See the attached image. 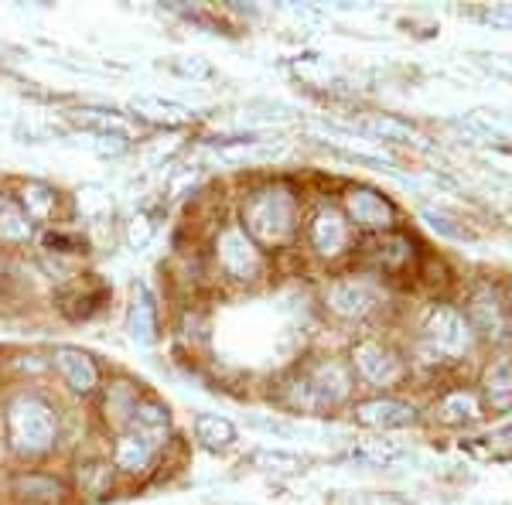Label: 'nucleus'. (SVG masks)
I'll return each instance as SVG.
<instances>
[{
	"mask_svg": "<svg viewBox=\"0 0 512 505\" xmlns=\"http://www.w3.org/2000/svg\"><path fill=\"white\" fill-rule=\"evenodd\" d=\"M355 376L349 366L338 359H318L315 366L294 372L284 386H280V403L297 413H321L342 407L352 396Z\"/></svg>",
	"mask_w": 512,
	"mask_h": 505,
	"instance_id": "1",
	"label": "nucleus"
},
{
	"mask_svg": "<svg viewBox=\"0 0 512 505\" xmlns=\"http://www.w3.org/2000/svg\"><path fill=\"white\" fill-rule=\"evenodd\" d=\"M243 229L256 246H284L297 229V195L284 181L253 188L243 198Z\"/></svg>",
	"mask_w": 512,
	"mask_h": 505,
	"instance_id": "2",
	"label": "nucleus"
},
{
	"mask_svg": "<svg viewBox=\"0 0 512 505\" xmlns=\"http://www.w3.org/2000/svg\"><path fill=\"white\" fill-rule=\"evenodd\" d=\"M475 331L468 325L465 311H458L454 304H431L420 318L414 355L420 362L431 366H444V362H458L472 352Z\"/></svg>",
	"mask_w": 512,
	"mask_h": 505,
	"instance_id": "3",
	"label": "nucleus"
},
{
	"mask_svg": "<svg viewBox=\"0 0 512 505\" xmlns=\"http://www.w3.org/2000/svg\"><path fill=\"white\" fill-rule=\"evenodd\" d=\"M55 437H59V417L41 396L21 393L7 407V441L18 454H45Z\"/></svg>",
	"mask_w": 512,
	"mask_h": 505,
	"instance_id": "4",
	"label": "nucleus"
},
{
	"mask_svg": "<svg viewBox=\"0 0 512 505\" xmlns=\"http://www.w3.org/2000/svg\"><path fill=\"white\" fill-rule=\"evenodd\" d=\"M465 318L472 325L475 338H489L495 345L512 338V308L492 284L472 287V294L465 301Z\"/></svg>",
	"mask_w": 512,
	"mask_h": 505,
	"instance_id": "5",
	"label": "nucleus"
},
{
	"mask_svg": "<svg viewBox=\"0 0 512 505\" xmlns=\"http://www.w3.org/2000/svg\"><path fill=\"white\" fill-rule=\"evenodd\" d=\"M407 372H410L407 362L390 345L376 342V338H366V342H359L352 349V376L373 389L400 386L407 379Z\"/></svg>",
	"mask_w": 512,
	"mask_h": 505,
	"instance_id": "6",
	"label": "nucleus"
},
{
	"mask_svg": "<svg viewBox=\"0 0 512 505\" xmlns=\"http://www.w3.org/2000/svg\"><path fill=\"white\" fill-rule=\"evenodd\" d=\"M216 267L226 273L229 280H256L263 273V253L246 236V229L233 222L216 236Z\"/></svg>",
	"mask_w": 512,
	"mask_h": 505,
	"instance_id": "7",
	"label": "nucleus"
},
{
	"mask_svg": "<svg viewBox=\"0 0 512 505\" xmlns=\"http://www.w3.org/2000/svg\"><path fill=\"white\" fill-rule=\"evenodd\" d=\"M342 212L352 229H362V233H393V222H396L393 202L366 185H352L345 192Z\"/></svg>",
	"mask_w": 512,
	"mask_h": 505,
	"instance_id": "8",
	"label": "nucleus"
},
{
	"mask_svg": "<svg viewBox=\"0 0 512 505\" xmlns=\"http://www.w3.org/2000/svg\"><path fill=\"white\" fill-rule=\"evenodd\" d=\"M308 246L321 260H338L352 246V226L338 205H321L308 222Z\"/></svg>",
	"mask_w": 512,
	"mask_h": 505,
	"instance_id": "9",
	"label": "nucleus"
},
{
	"mask_svg": "<svg viewBox=\"0 0 512 505\" xmlns=\"http://www.w3.org/2000/svg\"><path fill=\"white\" fill-rule=\"evenodd\" d=\"M325 304H328V311H332L335 318L362 321L366 314L376 311L379 294H376V287L369 284V280H352L349 277V280H335V284L328 287Z\"/></svg>",
	"mask_w": 512,
	"mask_h": 505,
	"instance_id": "10",
	"label": "nucleus"
},
{
	"mask_svg": "<svg viewBox=\"0 0 512 505\" xmlns=\"http://www.w3.org/2000/svg\"><path fill=\"white\" fill-rule=\"evenodd\" d=\"M355 420L362 427H376V430H400L410 427L417 420V410L403 400L393 396H376V400H362L355 403Z\"/></svg>",
	"mask_w": 512,
	"mask_h": 505,
	"instance_id": "11",
	"label": "nucleus"
},
{
	"mask_svg": "<svg viewBox=\"0 0 512 505\" xmlns=\"http://www.w3.org/2000/svg\"><path fill=\"white\" fill-rule=\"evenodd\" d=\"M434 417L441 420L444 427H472L485 417V407H482V400H478V393H472V389H465V386H454L448 393L437 396Z\"/></svg>",
	"mask_w": 512,
	"mask_h": 505,
	"instance_id": "12",
	"label": "nucleus"
},
{
	"mask_svg": "<svg viewBox=\"0 0 512 505\" xmlns=\"http://www.w3.org/2000/svg\"><path fill=\"white\" fill-rule=\"evenodd\" d=\"M478 400L492 413L512 410V355H499L482 372V386H478Z\"/></svg>",
	"mask_w": 512,
	"mask_h": 505,
	"instance_id": "13",
	"label": "nucleus"
},
{
	"mask_svg": "<svg viewBox=\"0 0 512 505\" xmlns=\"http://www.w3.org/2000/svg\"><path fill=\"white\" fill-rule=\"evenodd\" d=\"M55 369L62 372V379L69 383L76 393H93L99 386V369L86 352L79 349H55Z\"/></svg>",
	"mask_w": 512,
	"mask_h": 505,
	"instance_id": "14",
	"label": "nucleus"
},
{
	"mask_svg": "<svg viewBox=\"0 0 512 505\" xmlns=\"http://www.w3.org/2000/svg\"><path fill=\"white\" fill-rule=\"evenodd\" d=\"M154 451H158V447L147 441L144 434H137V430H127V434H120L117 444H113V465H117L120 471H130V475H137V471H144L147 465H151Z\"/></svg>",
	"mask_w": 512,
	"mask_h": 505,
	"instance_id": "15",
	"label": "nucleus"
},
{
	"mask_svg": "<svg viewBox=\"0 0 512 505\" xmlns=\"http://www.w3.org/2000/svg\"><path fill=\"white\" fill-rule=\"evenodd\" d=\"M127 331L137 345H151L158 338V308H154L147 287L140 284L134 291V304H130V318H127Z\"/></svg>",
	"mask_w": 512,
	"mask_h": 505,
	"instance_id": "16",
	"label": "nucleus"
},
{
	"mask_svg": "<svg viewBox=\"0 0 512 505\" xmlns=\"http://www.w3.org/2000/svg\"><path fill=\"white\" fill-rule=\"evenodd\" d=\"M373 263L386 273H400L414 263V243L403 233H383L373 246Z\"/></svg>",
	"mask_w": 512,
	"mask_h": 505,
	"instance_id": "17",
	"label": "nucleus"
},
{
	"mask_svg": "<svg viewBox=\"0 0 512 505\" xmlns=\"http://www.w3.org/2000/svg\"><path fill=\"white\" fill-rule=\"evenodd\" d=\"M130 424H134L137 434H144L147 441L158 447L161 437L168 434V427H171V413L158 400H140L137 410H134V420H130Z\"/></svg>",
	"mask_w": 512,
	"mask_h": 505,
	"instance_id": "18",
	"label": "nucleus"
},
{
	"mask_svg": "<svg viewBox=\"0 0 512 505\" xmlns=\"http://www.w3.org/2000/svg\"><path fill=\"white\" fill-rule=\"evenodd\" d=\"M195 441L209 451H222L236 441V427L233 420L219 417V413H198L195 417Z\"/></svg>",
	"mask_w": 512,
	"mask_h": 505,
	"instance_id": "19",
	"label": "nucleus"
},
{
	"mask_svg": "<svg viewBox=\"0 0 512 505\" xmlns=\"http://www.w3.org/2000/svg\"><path fill=\"white\" fill-rule=\"evenodd\" d=\"M31 239V219L28 212L21 209V202H14V198L0 195V243H28Z\"/></svg>",
	"mask_w": 512,
	"mask_h": 505,
	"instance_id": "20",
	"label": "nucleus"
},
{
	"mask_svg": "<svg viewBox=\"0 0 512 505\" xmlns=\"http://www.w3.org/2000/svg\"><path fill=\"white\" fill-rule=\"evenodd\" d=\"M55 202H59V195H55L48 185H41V181H31V185L21 192V209L28 212V219H31V222L52 219Z\"/></svg>",
	"mask_w": 512,
	"mask_h": 505,
	"instance_id": "21",
	"label": "nucleus"
},
{
	"mask_svg": "<svg viewBox=\"0 0 512 505\" xmlns=\"http://www.w3.org/2000/svg\"><path fill=\"white\" fill-rule=\"evenodd\" d=\"M14 488H18L21 499H31V502L62 499V485L55 482V478H48V475H21L18 482H14Z\"/></svg>",
	"mask_w": 512,
	"mask_h": 505,
	"instance_id": "22",
	"label": "nucleus"
},
{
	"mask_svg": "<svg viewBox=\"0 0 512 505\" xmlns=\"http://www.w3.org/2000/svg\"><path fill=\"white\" fill-rule=\"evenodd\" d=\"M352 454L359 461H369V465L386 468V465H396V461H400L403 454H407V447L396 444V441H362Z\"/></svg>",
	"mask_w": 512,
	"mask_h": 505,
	"instance_id": "23",
	"label": "nucleus"
},
{
	"mask_svg": "<svg viewBox=\"0 0 512 505\" xmlns=\"http://www.w3.org/2000/svg\"><path fill=\"white\" fill-rule=\"evenodd\" d=\"M134 110L140 113V117H151V120H185L188 110L178 103H171V99H158V96H137Z\"/></svg>",
	"mask_w": 512,
	"mask_h": 505,
	"instance_id": "24",
	"label": "nucleus"
},
{
	"mask_svg": "<svg viewBox=\"0 0 512 505\" xmlns=\"http://www.w3.org/2000/svg\"><path fill=\"white\" fill-rule=\"evenodd\" d=\"M137 389L130 383H117L110 386V396H106V417L113 413V420H134L137 410Z\"/></svg>",
	"mask_w": 512,
	"mask_h": 505,
	"instance_id": "25",
	"label": "nucleus"
},
{
	"mask_svg": "<svg viewBox=\"0 0 512 505\" xmlns=\"http://www.w3.org/2000/svg\"><path fill=\"white\" fill-rule=\"evenodd\" d=\"M79 209L86 219H103V215H110V195H103L99 188H86V192H79Z\"/></svg>",
	"mask_w": 512,
	"mask_h": 505,
	"instance_id": "26",
	"label": "nucleus"
},
{
	"mask_svg": "<svg viewBox=\"0 0 512 505\" xmlns=\"http://www.w3.org/2000/svg\"><path fill=\"white\" fill-rule=\"evenodd\" d=\"M253 461L260 468H267V471H297V468H301L297 454H284V451H256Z\"/></svg>",
	"mask_w": 512,
	"mask_h": 505,
	"instance_id": "27",
	"label": "nucleus"
},
{
	"mask_svg": "<svg viewBox=\"0 0 512 505\" xmlns=\"http://www.w3.org/2000/svg\"><path fill=\"white\" fill-rule=\"evenodd\" d=\"M369 130H373L376 137H383V140H414V130H410L407 123L393 120V117L373 120V123H369Z\"/></svg>",
	"mask_w": 512,
	"mask_h": 505,
	"instance_id": "28",
	"label": "nucleus"
},
{
	"mask_svg": "<svg viewBox=\"0 0 512 505\" xmlns=\"http://www.w3.org/2000/svg\"><path fill=\"white\" fill-rule=\"evenodd\" d=\"M127 239H130V246H134V250H144V246L154 239V222L147 219V215H137V219L130 222V233H127Z\"/></svg>",
	"mask_w": 512,
	"mask_h": 505,
	"instance_id": "29",
	"label": "nucleus"
},
{
	"mask_svg": "<svg viewBox=\"0 0 512 505\" xmlns=\"http://www.w3.org/2000/svg\"><path fill=\"white\" fill-rule=\"evenodd\" d=\"M45 246L52 253H79L86 243H82L79 236H72V233H48L45 236Z\"/></svg>",
	"mask_w": 512,
	"mask_h": 505,
	"instance_id": "30",
	"label": "nucleus"
},
{
	"mask_svg": "<svg viewBox=\"0 0 512 505\" xmlns=\"http://www.w3.org/2000/svg\"><path fill=\"white\" fill-rule=\"evenodd\" d=\"M178 72H181V76H192V79H209V76H212L209 65L198 62V59H192V62H178Z\"/></svg>",
	"mask_w": 512,
	"mask_h": 505,
	"instance_id": "31",
	"label": "nucleus"
},
{
	"mask_svg": "<svg viewBox=\"0 0 512 505\" xmlns=\"http://www.w3.org/2000/svg\"><path fill=\"white\" fill-rule=\"evenodd\" d=\"M495 441H509V444H512V427H509V430H502V434L495 437Z\"/></svg>",
	"mask_w": 512,
	"mask_h": 505,
	"instance_id": "32",
	"label": "nucleus"
}]
</instances>
